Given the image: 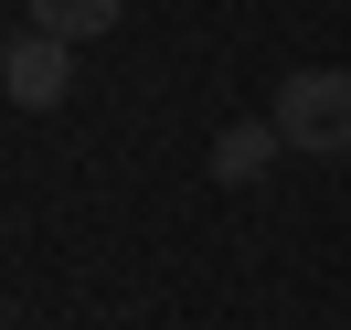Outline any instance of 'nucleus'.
Masks as SVG:
<instances>
[{
	"label": "nucleus",
	"mask_w": 351,
	"mask_h": 330,
	"mask_svg": "<svg viewBox=\"0 0 351 330\" xmlns=\"http://www.w3.org/2000/svg\"><path fill=\"white\" fill-rule=\"evenodd\" d=\"M266 117H277V139H287V150H308V160H341V150H351V75H330V64L287 75Z\"/></svg>",
	"instance_id": "f257e3e1"
},
{
	"label": "nucleus",
	"mask_w": 351,
	"mask_h": 330,
	"mask_svg": "<svg viewBox=\"0 0 351 330\" xmlns=\"http://www.w3.org/2000/svg\"><path fill=\"white\" fill-rule=\"evenodd\" d=\"M0 96H11V107H64L75 96V43H53V32H11V43H0Z\"/></svg>",
	"instance_id": "f03ea898"
},
{
	"label": "nucleus",
	"mask_w": 351,
	"mask_h": 330,
	"mask_svg": "<svg viewBox=\"0 0 351 330\" xmlns=\"http://www.w3.org/2000/svg\"><path fill=\"white\" fill-rule=\"evenodd\" d=\"M277 150H287V139H277V117H234V128L213 139V181H234V192H245V181H266V171H277Z\"/></svg>",
	"instance_id": "7ed1b4c3"
},
{
	"label": "nucleus",
	"mask_w": 351,
	"mask_h": 330,
	"mask_svg": "<svg viewBox=\"0 0 351 330\" xmlns=\"http://www.w3.org/2000/svg\"><path fill=\"white\" fill-rule=\"evenodd\" d=\"M117 11H128V0H32V32H53V43H96V32H117Z\"/></svg>",
	"instance_id": "20e7f679"
},
{
	"label": "nucleus",
	"mask_w": 351,
	"mask_h": 330,
	"mask_svg": "<svg viewBox=\"0 0 351 330\" xmlns=\"http://www.w3.org/2000/svg\"><path fill=\"white\" fill-rule=\"evenodd\" d=\"M0 330H11V320H0Z\"/></svg>",
	"instance_id": "39448f33"
}]
</instances>
